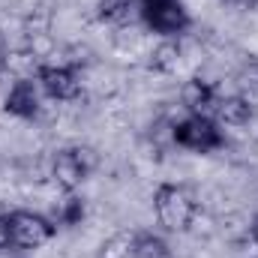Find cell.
Masks as SVG:
<instances>
[{
    "mask_svg": "<svg viewBox=\"0 0 258 258\" xmlns=\"http://www.w3.org/2000/svg\"><path fill=\"white\" fill-rule=\"evenodd\" d=\"M195 210H198V204H195L192 192L183 183H159L156 186L153 213H156V222L165 231H189Z\"/></svg>",
    "mask_w": 258,
    "mask_h": 258,
    "instance_id": "obj_1",
    "label": "cell"
},
{
    "mask_svg": "<svg viewBox=\"0 0 258 258\" xmlns=\"http://www.w3.org/2000/svg\"><path fill=\"white\" fill-rule=\"evenodd\" d=\"M171 141L192 153H213L225 147L222 123L210 114H186L183 120L171 123Z\"/></svg>",
    "mask_w": 258,
    "mask_h": 258,
    "instance_id": "obj_2",
    "label": "cell"
},
{
    "mask_svg": "<svg viewBox=\"0 0 258 258\" xmlns=\"http://www.w3.org/2000/svg\"><path fill=\"white\" fill-rule=\"evenodd\" d=\"M138 18L147 30H153L162 39H177L189 30L192 18L180 0H138Z\"/></svg>",
    "mask_w": 258,
    "mask_h": 258,
    "instance_id": "obj_3",
    "label": "cell"
},
{
    "mask_svg": "<svg viewBox=\"0 0 258 258\" xmlns=\"http://www.w3.org/2000/svg\"><path fill=\"white\" fill-rule=\"evenodd\" d=\"M6 222H9L12 249H21V252H30V249L45 246L57 234L54 219H48L42 213H33V210H9L6 213Z\"/></svg>",
    "mask_w": 258,
    "mask_h": 258,
    "instance_id": "obj_4",
    "label": "cell"
},
{
    "mask_svg": "<svg viewBox=\"0 0 258 258\" xmlns=\"http://www.w3.org/2000/svg\"><path fill=\"white\" fill-rule=\"evenodd\" d=\"M96 153L90 147H60L51 159V180L63 192H78V186L93 174Z\"/></svg>",
    "mask_w": 258,
    "mask_h": 258,
    "instance_id": "obj_5",
    "label": "cell"
},
{
    "mask_svg": "<svg viewBox=\"0 0 258 258\" xmlns=\"http://www.w3.org/2000/svg\"><path fill=\"white\" fill-rule=\"evenodd\" d=\"M33 78H36L42 96H48L54 102H72L81 96V75L69 63H39Z\"/></svg>",
    "mask_w": 258,
    "mask_h": 258,
    "instance_id": "obj_6",
    "label": "cell"
},
{
    "mask_svg": "<svg viewBox=\"0 0 258 258\" xmlns=\"http://www.w3.org/2000/svg\"><path fill=\"white\" fill-rule=\"evenodd\" d=\"M39 108H42V90H39L36 78L24 75V78L12 81V87L3 96V111L18 120H33L39 114Z\"/></svg>",
    "mask_w": 258,
    "mask_h": 258,
    "instance_id": "obj_7",
    "label": "cell"
},
{
    "mask_svg": "<svg viewBox=\"0 0 258 258\" xmlns=\"http://www.w3.org/2000/svg\"><path fill=\"white\" fill-rule=\"evenodd\" d=\"M216 87L207 81V78H189L183 87H180V102L186 108V114H207L213 105H216Z\"/></svg>",
    "mask_w": 258,
    "mask_h": 258,
    "instance_id": "obj_8",
    "label": "cell"
},
{
    "mask_svg": "<svg viewBox=\"0 0 258 258\" xmlns=\"http://www.w3.org/2000/svg\"><path fill=\"white\" fill-rule=\"evenodd\" d=\"M213 117L222 126H246L252 120V102L243 93H231V96H219L213 105Z\"/></svg>",
    "mask_w": 258,
    "mask_h": 258,
    "instance_id": "obj_9",
    "label": "cell"
},
{
    "mask_svg": "<svg viewBox=\"0 0 258 258\" xmlns=\"http://www.w3.org/2000/svg\"><path fill=\"white\" fill-rule=\"evenodd\" d=\"M132 258H174V252L162 234L138 231L132 234Z\"/></svg>",
    "mask_w": 258,
    "mask_h": 258,
    "instance_id": "obj_10",
    "label": "cell"
},
{
    "mask_svg": "<svg viewBox=\"0 0 258 258\" xmlns=\"http://www.w3.org/2000/svg\"><path fill=\"white\" fill-rule=\"evenodd\" d=\"M84 198L75 192H63V201L54 207V225L60 228H75V225H81L84 222Z\"/></svg>",
    "mask_w": 258,
    "mask_h": 258,
    "instance_id": "obj_11",
    "label": "cell"
},
{
    "mask_svg": "<svg viewBox=\"0 0 258 258\" xmlns=\"http://www.w3.org/2000/svg\"><path fill=\"white\" fill-rule=\"evenodd\" d=\"M177 63H180V45H177V39H162L150 51V69H156V72H174Z\"/></svg>",
    "mask_w": 258,
    "mask_h": 258,
    "instance_id": "obj_12",
    "label": "cell"
},
{
    "mask_svg": "<svg viewBox=\"0 0 258 258\" xmlns=\"http://www.w3.org/2000/svg\"><path fill=\"white\" fill-rule=\"evenodd\" d=\"M132 9H138V0H99L96 3V15L102 21H114V24L126 21Z\"/></svg>",
    "mask_w": 258,
    "mask_h": 258,
    "instance_id": "obj_13",
    "label": "cell"
},
{
    "mask_svg": "<svg viewBox=\"0 0 258 258\" xmlns=\"http://www.w3.org/2000/svg\"><path fill=\"white\" fill-rule=\"evenodd\" d=\"M102 258H132V237H111L102 246Z\"/></svg>",
    "mask_w": 258,
    "mask_h": 258,
    "instance_id": "obj_14",
    "label": "cell"
},
{
    "mask_svg": "<svg viewBox=\"0 0 258 258\" xmlns=\"http://www.w3.org/2000/svg\"><path fill=\"white\" fill-rule=\"evenodd\" d=\"M12 249V240H9V222H6V213L0 216V255Z\"/></svg>",
    "mask_w": 258,
    "mask_h": 258,
    "instance_id": "obj_15",
    "label": "cell"
},
{
    "mask_svg": "<svg viewBox=\"0 0 258 258\" xmlns=\"http://www.w3.org/2000/svg\"><path fill=\"white\" fill-rule=\"evenodd\" d=\"M249 237H252V240L258 243V216L252 219V225H249Z\"/></svg>",
    "mask_w": 258,
    "mask_h": 258,
    "instance_id": "obj_16",
    "label": "cell"
}]
</instances>
